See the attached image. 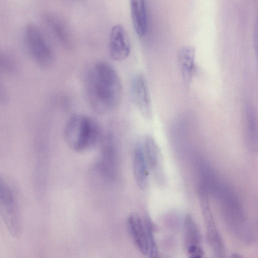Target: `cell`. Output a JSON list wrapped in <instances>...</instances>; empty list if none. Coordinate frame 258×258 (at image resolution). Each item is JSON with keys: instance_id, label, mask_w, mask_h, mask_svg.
<instances>
[{"instance_id": "cell-18", "label": "cell", "mask_w": 258, "mask_h": 258, "mask_svg": "<svg viewBox=\"0 0 258 258\" xmlns=\"http://www.w3.org/2000/svg\"><path fill=\"white\" fill-rule=\"evenodd\" d=\"M13 191L8 183L0 175V201Z\"/></svg>"}, {"instance_id": "cell-17", "label": "cell", "mask_w": 258, "mask_h": 258, "mask_svg": "<svg viewBox=\"0 0 258 258\" xmlns=\"http://www.w3.org/2000/svg\"><path fill=\"white\" fill-rule=\"evenodd\" d=\"M15 70V64L12 60L0 52V73H10Z\"/></svg>"}, {"instance_id": "cell-14", "label": "cell", "mask_w": 258, "mask_h": 258, "mask_svg": "<svg viewBox=\"0 0 258 258\" xmlns=\"http://www.w3.org/2000/svg\"><path fill=\"white\" fill-rule=\"evenodd\" d=\"M184 238L186 248L192 246L201 245V236L200 231L190 215H187L184 219Z\"/></svg>"}, {"instance_id": "cell-4", "label": "cell", "mask_w": 258, "mask_h": 258, "mask_svg": "<svg viewBox=\"0 0 258 258\" xmlns=\"http://www.w3.org/2000/svg\"><path fill=\"white\" fill-rule=\"evenodd\" d=\"M199 199L211 247L216 257H223L225 254L224 243L215 223L208 190L203 186L200 188Z\"/></svg>"}, {"instance_id": "cell-6", "label": "cell", "mask_w": 258, "mask_h": 258, "mask_svg": "<svg viewBox=\"0 0 258 258\" xmlns=\"http://www.w3.org/2000/svg\"><path fill=\"white\" fill-rule=\"evenodd\" d=\"M0 215L11 236L19 238L22 232V221L15 195L0 204Z\"/></svg>"}, {"instance_id": "cell-15", "label": "cell", "mask_w": 258, "mask_h": 258, "mask_svg": "<svg viewBox=\"0 0 258 258\" xmlns=\"http://www.w3.org/2000/svg\"><path fill=\"white\" fill-rule=\"evenodd\" d=\"M43 19L48 27L63 43L69 42V36L67 29L61 20L51 13H45Z\"/></svg>"}, {"instance_id": "cell-3", "label": "cell", "mask_w": 258, "mask_h": 258, "mask_svg": "<svg viewBox=\"0 0 258 258\" xmlns=\"http://www.w3.org/2000/svg\"><path fill=\"white\" fill-rule=\"evenodd\" d=\"M27 50L38 65L47 67L53 60V51L39 29L33 24H27L24 31Z\"/></svg>"}, {"instance_id": "cell-16", "label": "cell", "mask_w": 258, "mask_h": 258, "mask_svg": "<svg viewBox=\"0 0 258 258\" xmlns=\"http://www.w3.org/2000/svg\"><path fill=\"white\" fill-rule=\"evenodd\" d=\"M144 221L148 245V254L150 257L158 256V248L154 236V228L151 219L146 217Z\"/></svg>"}, {"instance_id": "cell-9", "label": "cell", "mask_w": 258, "mask_h": 258, "mask_svg": "<svg viewBox=\"0 0 258 258\" xmlns=\"http://www.w3.org/2000/svg\"><path fill=\"white\" fill-rule=\"evenodd\" d=\"M178 62L183 81L189 84L196 71L195 47L190 45L182 47L178 53Z\"/></svg>"}, {"instance_id": "cell-1", "label": "cell", "mask_w": 258, "mask_h": 258, "mask_svg": "<svg viewBox=\"0 0 258 258\" xmlns=\"http://www.w3.org/2000/svg\"><path fill=\"white\" fill-rule=\"evenodd\" d=\"M87 100L91 108L99 114L114 110L121 100L122 85L118 75L108 62H96L88 70L85 80Z\"/></svg>"}, {"instance_id": "cell-8", "label": "cell", "mask_w": 258, "mask_h": 258, "mask_svg": "<svg viewBox=\"0 0 258 258\" xmlns=\"http://www.w3.org/2000/svg\"><path fill=\"white\" fill-rule=\"evenodd\" d=\"M129 234L139 250L144 255L148 254V245L144 221L137 213L131 214L127 219Z\"/></svg>"}, {"instance_id": "cell-19", "label": "cell", "mask_w": 258, "mask_h": 258, "mask_svg": "<svg viewBox=\"0 0 258 258\" xmlns=\"http://www.w3.org/2000/svg\"><path fill=\"white\" fill-rule=\"evenodd\" d=\"M187 252L190 257L200 258L204 254V250L201 245L188 247L187 248Z\"/></svg>"}, {"instance_id": "cell-11", "label": "cell", "mask_w": 258, "mask_h": 258, "mask_svg": "<svg viewBox=\"0 0 258 258\" xmlns=\"http://www.w3.org/2000/svg\"><path fill=\"white\" fill-rule=\"evenodd\" d=\"M133 171L137 185L140 189H145L148 182V167L142 142L138 143L134 150Z\"/></svg>"}, {"instance_id": "cell-20", "label": "cell", "mask_w": 258, "mask_h": 258, "mask_svg": "<svg viewBox=\"0 0 258 258\" xmlns=\"http://www.w3.org/2000/svg\"><path fill=\"white\" fill-rule=\"evenodd\" d=\"M8 94L3 84L0 82V103H5L8 100Z\"/></svg>"}, {"instance_id": "cell-7", "label": "cell", "mask_w": 258, "mask_h": 258, "mask_svg": "<svg viewBox=\"0 0 258 258\" xmlns=\"http://www.w3.org/2000/svg\"><path fill=\"white\" fill-rule=\"evenodd\" d=\"M109 53L114 60L121 61L128 57L131 52V45L125 28L120 24L111 28L109 38Z\"/></svg>"}, {"instance_id": "cell-12", "label": "cell", "mask_w": 258, "mask_h": 258, "mask_svg": "<svg viewBox=\"0 0 258 258\" xmlns=\"http://www.w3.org/2000/svg\"><path fill=\"white\" fill-rule=\"evenodd\" d=\"M130 4L134 29L139 36L143 37L148 29L145 0H130Z\"/></svg>"}, {"instance_id": "cell-10", "label": "cell", "mask_w": 258, "mask_h": 258, "mask_svg": "<svg viewBox=\"0 0 258 258\" xmlns=\"http://www.w3.org/2000/svg\"><path fill=\"white\" fill-rule=\"evenodd\" d=\"M142 143L148 168L157 177L161 176L162 174L161 154L157 143L150 135L146 136Z\"/></svg>"}, {"instance_id": "cell-13", "label": "cell", "mask_w": 258, "mask_h": 258, "mask_svg": "<svg viewBox=\"0 0 258 258\" xmlns=\"http://www.w3.org/2000/svg\"><path fill=\"white\" fill-rule=\"evenodd\" d=\"M245 131L247 142L251 149H256L257 145V123L255 111L251 105L245 107Z\"/></svg>"}, {"instance_id": "cell-5", "label": "cell", "mask_w": 258, "mask_h": 258, "mask_svg": "<svg viewBox=\"0 0 258 258\" xmlns=\"http://www.w3.org/2000/svg\"><path fill=\"white\" fill-rule=\"evenodd\" d=\"M131 90L134 103L141 114L150 119L153 114L152 100L146 79L143 74L138 73L134 76Z\"/></svg>"}, {"instance_id": "cell-2", "label": "cell", "mask_w": 258, "mask_h": 258, "mask_svg": "<svg viewBox=\"0 0 258 258\" xmlns=\"http://www.w3.org/2000/svg\"><path fill=\"white\" fill-rule=\"evenodd\" d=\"M63 138L73 151L83 152L91 149L101 139V130L93 118L75 114L67 120L63 130Z\"/></svg>"}]
</instances>
